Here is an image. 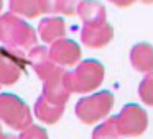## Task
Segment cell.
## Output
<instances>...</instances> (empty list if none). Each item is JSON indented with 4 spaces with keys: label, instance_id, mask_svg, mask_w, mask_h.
Masks as SVG:
<instances>
[{
    "label": "cell",
    "instance_id": "1",
    "mask_svg": "<svg viewBox=\"0 0 153 139\" xmlns=\"http://www.w3.org/2000/svg\"><path fill=\"white\" fill-rule=\"evenodd\" d=\"M104 79V67L97 61H86L63 80L68 92L87 93L97 89Z\"/></svg>",
    "mask_w": 153,
    "mask_h": 139
},
{
    "label": "cell",
    "instance_id": "2",
    "mask_svg": "<svg viewBox=\"0 0 153 139\" xmlns=\"http://www.w3.org/2000/svg\"><path fill=\"white\" fill-rule=\"evenodd\" d=\"M114 105V97L110 92H99L91 97L81 98L76 105V115L84 123H97L105 118Z\"/></svg>",
    "mask_w": 153,
    "mask_h": 139
},
{
    "label": "cell",
    "instance_id": "3",
    "mask_svg": "<svg viewBox=\"0 0 153 139\" xmlns=\"http://www.w3.org/2000/svg\"><path fill=\"white\" fill-rule=\"evenodd\" d=\"M120 136H140L148 126V115L142 106L130 103L115 116Z\"/></svg>",
    "mask_w": 153,
    "mask_h": 139
},
{
    "label": "cell",
    "instance_id": "4",
    "mask_svg": "<svg viewBox=\"0 0 153 139\" xmlns=\"http://www.w3.org/2000/svg\"><path fill=\"white\" fill-rule=\"evenodd\" d=\"M0 118L8 126L22 129L30 124V110L20 98L13 95H0Z\"/></svg>",
    "mask_w": 153,
    "mask_h": 139
},
{
    "label": "cell",
    "instance_id": "5",
    "mask_svg": "<svg viewBox=\"0 0 153 139\" xmlns=\"http://www.w3.org/2000/svg\"><path fill=\"white\" fill-rule=\"evenodd\" d=\"M130 62L138 72H152L153 70V46L148 43H138L130 53Z\"/></svg>",
    "mask_w": 153,
    "mask_h": 139
},
{
    "label": "cell",
    "instance_id": "6",
    "mask_svg": "<svg viewBox=\"0 0 153 139\" xmlns=\"http://www.w3.org/2000/svg\"><path fill=\"white\" fill-rule=\"evenodd\" d=\"M112 38V28L105 23L100 25H89L82 31V40L91 48H100L107 44Z\"/></svg>",
    "mask_w": 153,
    "mask_h": 139
},
{
    "label": "cell",
    "instance_id": "7",
    "mask_svg": "<svg viewBox=\"0 0 153 139\" xmlns=\"http://www.w3.org/2000/svg\"><path fill=\"white\" fill-rule=\"evenodd\" d=\"M53 57L58 62L69 66L79 59V48L73 41H63V44L56 46V49L53 51Z\"/></svg>",
    "mask_w": 153,
    "mask_h": 139
},
{
    "label": "cell",
    "instance_id": "8",
    "mask_svg": "<svg viewBox=\"0 0 153 139\" xmlns=\"http://www.w3.org/2000/svg\"><path fill=\"white\" fill-rule=\"evenodd\" d=\"M82 18L89 25H100L105 23V10L100 4L94 2V0H87L82 4Z\"/></svg>",
    "mask_w": 153,
    "mask_h": 139
},
{
    "label": "cell",
    "instance_id": "9",
    "mask_svg": "<svg viewBox=\"0 0 153 139\" xmlns=\"http://www.w3.org/2000/svg\"><path fill=\"white\" fill-rule=\"evenodd\" d=\"M138 95L143 100V103L148 106H153V70L145 75L138 87Z\"/></svg>",
    "mask_w": 153,
    "mask_h": 139
},
{
    "label": "cell",
    "instance_id": "10",
    "mask_svg": "<svg viewBox=\"0 0 153 139\" xmlns=\"http://www.w3.org/2000/svg\"><path fill=\"white\" fill-rule=\"evenodd\" d=\"M20 139H48V138H46V132H45L41 128L31 126V128H28L27 131L20 136Z\"/></svg>",
    "mask_w": 153,
    "mask_h": 139
},
{
    "label": "cell",
    "instance_id": "11",
    "mask_svg": "<svg viewBox=\"0 0 153 139\" xmlns=\"http://www.w3.org/2000/svg\"><path fill=\"white\" fill-rule=\"evenodd\" d=\"M115 5H120V7H127V5H132L135 0H112Z\"/></svg>",
    "mask_w": 153,
    "mask_h": 139
},
{
    "label": "cell",
    "instance_id": "12",
    "mask_svg": "<svg viewBox=\"0 0 153 139\" xmlns=\"http://www.w3.org/2000/svg\"><path fill=\"white\" fill-rule=\"evenodd\" d=\"M0 139H18V138H15V136H5V138H0Z\"/></svg>",
    "mask_w": 153,
    "mask_h": 139
},
{
    "label": "cell",
    "instance_id": "13",
    "mask_svg": "<svg viewBox=\"0 0 153 139\" xmlns=\"http://www.w3.org/2000/svg\"><path fill=\"white\" fill-rule=\"evenodd\" d=\"M145 4H153V0H143Z\"/></svg>",
    "mask_w": 153,
    "mask_h": 139
}]
</instances>
